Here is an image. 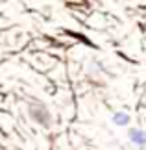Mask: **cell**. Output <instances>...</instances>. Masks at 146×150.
I'll return each mask as SVG.
<instances>
[{"mask_svg":"<svg viewBox=\"0 0 146 150\" xmlns=\"http://www.w3.org/2000/svg\"><path fill=\"white\" fill-rule=\"evenodd\" d=\"M30 117L35 120L39 126H43V128H48L52 124V115L43 104H32L30 106Z\"/></svg>","mask_w":146,"mask_h":150,"instance_id":"1","label":"cell"},{"mask_svg":"<svg viewBox=\"0 0 146 150\" xmlns=\"http://www.w3.org/2000/svg\"><path fill=\"white\" fill-rule=\"evenodd\" d=\"M128 137H130L131 145H135L137 148H141L144 145V134L142 130H137V128H131L130 132H128Z\"/></svg>","mask_w":146,"mask_h":150,"instance_id":"2","label":"cell"},{"mask_svg":"<svg viewBox=\"0 0 146 150\" xmlns=\"http://www.w3.org/2000/svg\"><path fill=\"white\" fill-rule=\"evenodd\" d=\"M113 122H115L116 126H128V122H130V115L118 111V113L113 115Z\"/></svg>","mask_w":146,"mask_h":150,"instance_id":"3","label":"cell"}]
</instances>
